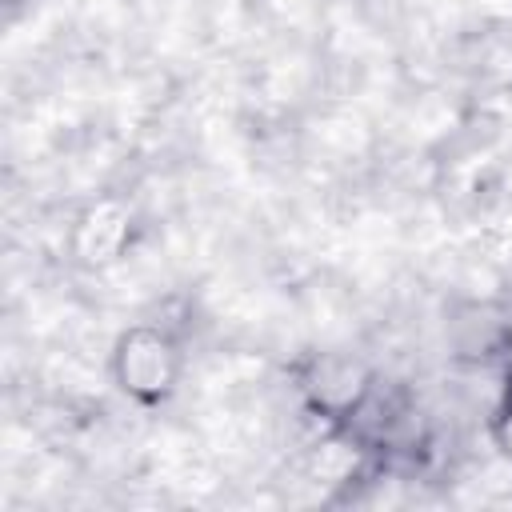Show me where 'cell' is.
Here are the masks:
<instances>
[{
  "mask_svg": "<svg viewBox=\"0 0 512 512\" xmlns=\"http://www.w3.org/2000/svg\"><path fill=\"white\" fill-rule=\"evenodd\" d=\"M184 372V352L176 336L160 324H128L108 352V376L116 392L140 408H164Z\"/></svg>",
  "mask_w": 512,
  "mask_h": 512,
  "instance_id": "cell-1",
  "label": "cell"
},
{
  "mask_svg": "<svg viewBox=\"0 0 512 512\" xmlns=\"http://www.w3.org/2000/svg\"><path fill=\"white\" fill-rule=\"evenodd\" d=\"M300 404L328 428H348L360 420L376 392V372L356 352H312L296 364Z\"/></svg>",
  "mask_w": 512,
  "mask_h": 512,
  "instance_id": "cell-2",
  "label": "cell"
},
{
  "mask_svg": "<svg viewBox=\"0 0 512 512\" xmlns=\"http://www.w3.org/2000/svg\"><path fill=\"white\" fill-rule=\"evenodd\" d=\"M140 236V208L124 192H100L92 196L68 224V264L80 272H108L116 268Z\"/></svg>",
  "mask_w": 512,
  "mask_h": 512,
  "instance_id": "cell-3",
  "label": "cell"
},
{
  "mask_svg": "<svg viewBox=\"0 0 512 512\" xmlns=\"http://www.w3.org/2000/svg\"><path fill=\"white\" fill-rule=\"evenodd\" d=\"M488 440H492V448L512 464V384L504 388L500 404H496L492 416H488Z\"/></svg>",
  "mask_w": 512,
  "mask_h": 512,
  "instance_id": "cell-4",
  "label": "cell"
}]
</instances>
